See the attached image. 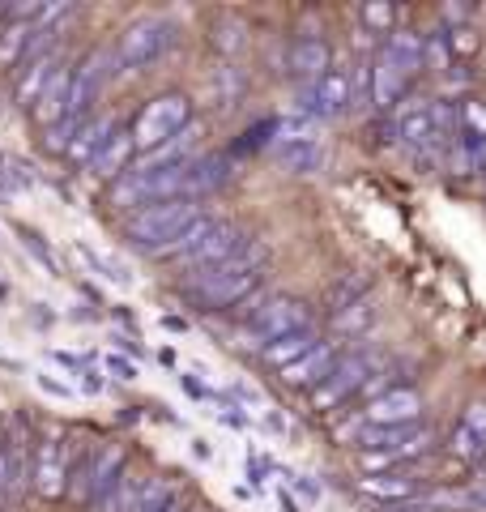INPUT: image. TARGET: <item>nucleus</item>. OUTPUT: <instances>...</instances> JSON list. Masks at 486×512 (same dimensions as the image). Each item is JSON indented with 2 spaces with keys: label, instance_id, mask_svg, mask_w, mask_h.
<instances>
[{
  "label": "nucleus",
  "instance_id": "nucleus-4",
  "mask_svg": "<svg viewBox=\"0 0 486 512\" xmlns=\"http://www.w3.org/2000/svg\"><path fill=\"white\" fill-rule=\"evenodd\" d=\"M201 218V201H184V197H175V201H150V205H141V210H133V218H128V244H133L137 252L145 256H154L158 248H167L175 235H180L188 222H197Z\"/></svg>",
  "mask_w": 486,
  "mask_h": 512
},
{
  "label": "nucleus",
  "instance_id": "nucleus-32",
  "mask_svg": "<svg viewBox=\"0 0 486 512\" xmlns=\"http://www.w3.org/2000/svg\"><path fill=\"white\" fill-rule=\"evenodd\" d=\"M444 47H448V60H474L482 39H478L474 26H452L448 35H444Z\"/></svg>",
  "mask_w": 486,
  "mask_h": 512
},
{
  "label": "nucleus",
  "instance_id": "nucleus-16",
  "mask_svg": "<svg viewBox=\"0 0 486 512\" xmlns=\"http://www.w3.org/2000/svg\"><path fill=\"white\" fill-rule=\"evenodd\" d=\"M69 82H73V64H56V73L47 77V86L39 90L35 107H30L35 124L52 128V124H60L64 116H69Z\"/></svg>",
  "mask_w": 486,
  "mask_h": 512
},
{
  "label": "nucleus",
  "instance_id": "nucleus-23",
  "mask_svg": "<svg viewBox=\"0 0 486 512\" xmlns=\"http://www.w3.org/2000/svg\"><path fill=\"white\" fill-rule=\"evenodd\" d=\"M359 487L371 495V500H388V504H405V500H414L418 491H423V483L410 474H376V478H359Z\"/></svg>",
  "mask_w": 486,
  "mask_h": 512
},
{
  "label": "nucleus",
  "instance_id": "nucleus-8",
  "mask_svg": "<svg viewBox=\"0 0 486 512\" xmlns=\"http://www.w3.org/2000/svg\"><path fill=\"white\" fill-rule=\"evenodd\" d=\"M69 457L73 444L60 436V431H47L35 444V457H30V487H35L39 500H64V487H69Z\"/></svg>",
  "mask_w": 486,
  "mask_h": 512
},
{
  "label": "nucleus",
  "instance_id": "nucleus-9",
  "mask_svg": "<svg viewBox=\"0 0 486 512\" xmlns=\"http://www.w3.org/2000/svg\"><path fill=\"white\" fill-rule=\"evenodd\" d=\"M116 77V69H111V47H94V52H86V60L73 69V82H69V116L64 120H86L90 107L99 103V94L107 90V82Z\"/></svg>",
  "mask_w": 486,
  "mask_h": 512
},
{
  "label": "nucleus",
  "instance_id": "nucleus-15",
  "mask_svg": "<svg viewBox=\"0 0 486 512\" xmlns=\"http://www.w3.org/2000/svg\"><path fill=\"white\" fill-rule=\"evenodd\" d=\"M226 180H231V158L226 154H197L192 163H184L180 197L184 201H201V197H209V192L226 188Z\"/></svg>",
  "mask_w": 486,
  "mask_h": 512
},
{
  "label": "nucleus",
  "instance_id": "nucleus-11",
  "mask_svg": "<svg viewBox=\"0 0 486 512\" xmlns=\"http://www.w3.org/2000/svg\"><path fill=\"white\" fill-rule=\"evenodd\" d=\"M243 239H248V235H243V231L235 227V222H222V218H214V227H209V231H205V235H201V239H197V244H192L188 252L175 256V265L188 269V278H192V274H205V269L222 265L226 256H235Z\"/></svg>",
  "mask_w": 486,
  "mask_h": 512
},
{
  "label": "nucleus",
  "instance_id": "nucleus-7",
  "mask_svg": "<svg viewBox=\"0 0 486 512\" xmlns=\"http://www.w3.org/2000/svg\"><path fill=\"white\" fill-rule=\"evenodd\" d=\"M371 372H376V355H371V350H346V355L333 363V372L312 389V406L316 410L346 406L350 397H359V389L367 384Z\"/></svg>",
  "mask_w": 486,
  "mask_h": 512
},
{
  "label": "nucleus",
  "instance_id": "nucleus-17",
  "mask_svg": "<svg viewBox=\"0 0 486 512\" xmlns=\"http://www.w3.org/2000/svg\"><path fill=\"white\" fill-rule=\"evenodd\" d=\"M111 133H116V120H111V116H86V120L77 124L69 150H64V163H69V167H90L94 154L107 146Z\"/></svg>",
  "mask_w": 486,
  "mask_h": 512
},
{
  "label": "nucleus",
  "instance_id": "nucleus-6",
  "mask_svg": "<svg viewBox=\"0 0 486 512\" xmlns=\"http://www.w3.org/2000/svg\"><path fill=\"white\" fill-rule=\"evenodd\" d=\"M243 316H248V329L261 342L286 338V333H299V329H316V312L295 295H269L261 303L248 299L243 303Z\"/></svg>",
  "mask_w": 486,
  "mask_h": 512
},
{
  "label": "nucleus",
  "instance_id": "nucleus-14",
  "mask_svg": "<svg viewBox=\"0 0 486 512\" xmlns=\"http://www.w3.org/2000/svg\"><path fill=\"white\" fill-rule=\"evenodd\" d=\"M350 103H354L350 99V69H329L316 86L303 90V111L307 116H320V120L342 116Z\"/></svg>",
  "mask_w": 486,
  "mask_h": 512
},
{
  "label": "nucleus",
  "instance_id": "nucleus-29",
  "mask_svg": "<svg viewBox=\"0 0 486 512\" xmlns=\"http://www.w3.org/2000/svg\"><path fill=\"white\" fill-rule=\"evenodd\" d=\"M273 158H278V163H282L286 171L307 175V171H320V167H324V146L312 137V141H295V146L273 150Z\"/></svg>",
  "mask_w": 486,
  "mask_h": 512
},
{
  "label": "nucleus",
  "instance_id": "nucleus-33",
  "mask_svg": "<svg viewBox=\"0 0 486 512\" xmlns=\"http://www.w3.org/2000/svg\"><path fill=\"white\" fill-rule=\"evenodd\" d=\"M359 22H363V35H367V30H371V35H393L397 9L393 5H380V0H371V5L359 9Z\"/></svg>",
  "mask_w": 486,
  "mask_h": 512
},
{
  "label": "nucleus",
  "instance_id": "nucleus-28",
  "mask_svg": "<svg viewBox=\"0 0 486 512\" xmlns=\"http://www.w3.org/2000/svg\"><path fill=\"white\" fill-rule=\"evenodd\" d=\"M171 500H180V487H175V478L150 474V478H141V487H137V508H133V512H162Z\"/></svg>",
  "mask_w": 486,
  "mask_h": 512
},
{
  "label": "nucleus",
  "instance_id": "nucleus-20",
  "mask_svg": "<svg viewBox=\"0 0 486 512\" xmlns=\"http://www.w3.org/2000/svg\"><path fill=\"white\" fill-rule=\"evenodd\" d=\"M133 133H128V128H116V133L107 137V146L94 154V163H90V175L94 180H107V184H116L120 175L133 167Z\"/></svg>",
  "mask_w": 486,
  "mask_h": 512
},
{
  "label": "nucleus",
  "instance_id": "nucleus-12",
  "mask_svg": "<svg viewBox=\"0 0 486 512\" xmlns=\"http://www.w3.org/2000/svg\"><path fill=\"white\" fill-rule=\"evenodd\" d=\"M201 124L192 120L188 128H180L175 137H167L162 146H154V150H145V154H137L133 158V175H158V171H171V167H184V163H192L197 158V150H201Z\"/></svg>",
  "mask_w": 486,
  "mask_h": 512
},
{
  "label": "nucleus",
  "instance_id": "nucleus-1",
  "mask_svg": "<svg viewBox=\"0 0 486 512\" xmlns=\"http://www.w3.org/2000/svg\"><path fill=\"white\" fill-rule=\"evenodd\" d=\"M265 265H269V244L265 239H243L239 252L226 256L222 265L205 269V274H192L180 286V295L188 303H197V308H205V312L243 308V303L256 299V291H261Z\"/></svg>",
  "mask_w": 486,
  "mask_h": 512
},
{
  "label": "nucleus",
  "instance_id": "nucleus-22",
  "mask_svg": "<svg viewBox=\"0 0 486 512\" xmlns=\"http://www.w3.org/2000/svg\"><path fill=\"white\" fill-rule=\"evenodd\" d=\"M320 342V333L316 329H299V333H286V338H273V342H265V350H261V359L269 363V367H290V363H299L307 350H312Z\"/></svg>",
  "mask_w": 486,
  "mask_h": 512
},
{
  "label": "nucleus",
  "instance_id": "nucleus-34",
  "mask_svg": "<svg viewBox=\"0 0 486 512\" xmlns=\"http://www.w3.org/2000/svg\"><path fill=\"white\" fill-rule=\"evenodd\" d=\"M461 427L474 431L478 440H486V402H469L465 414H461Z\"/></svg>",
  "mask_w": 486,
  "mask_h": 512
},
{
  "label": "nucleus",
  "instance_id": "nucleus-38",
  "mask_svg": "<svg viewBox=\"0 0 486 512\" xmlns=\"http://www.w3.org/2000/svg\"><path fill=\"white\" fill-rule=\"evenodd\" d=\"M184 508H188V500H184V495H180V500H171V504H167V508H162V512H184Z\"/></svg>",
  "mask_w": 486,
  "mask_h": 512
},
{
  "label": "nucleus",
  "instance_id": "nucleus-39",
  "mask_svg": "<svg viewBox=\"0 0 486 512\" xmlns=\"http://www.w3.org/2000/svg\"><path fill=\"white\" fill-rule=\"evenodd\" d=\"M184 512H209V508H201V504H188V508H184Z\"/></svg>",
  "mask_w": 486,
  "mask_h": 512
},
{
  "label": "nucleus",
  "instance_id": "nucleus-13",
  "mask_svg": "<svg viewBox=\"0 0 486 512\" xmlns=\"http://www.w3.org/2000/svg\"><path fill=\"white\" fill-rule=\"evenodd\" d=\"M342 355H346L342 338H320L299 363L282 367V384H286V389H316V384L333 372V363L342 359Z\"/></svg>",
  "mask_w": 486,
  "mask_h": 512
},
{
  "label": "nucleus",
  "instance_id": "nucleus-5",
  "mask_svg": "<svg viewBox=\"0 0 486 512\" xmlns=\"http://www.w3.org/2000/svg\"><path fill=\"white\" fill-rule=\"evenodd\" d=\"M188 124H192V99L180 90H167V94H154V99L137 111L133 124H128V133H133L137 154H145V150L162 146V141L175 137Z\"/></svg>",
  "mask_w": 486,
  "mask_h": 512
},
{
  "label": "nucleus",
  "instance_id": "nucleus-10",
  "mask_svg": "<svg viewBox=\"0 0 486 512\" xmlns=\"http://www.w3.org/2000/svg\"><path fill=\"white\" fill-rule=\"evenodd\" d=\"M414 423H423V393L414 384H397V389L371 397L354 427H414Z\"/></svg>",
  "mask_w": 486,
  "mask_h": 512
},
{
  "label": "nucleus",
  "instance_id": "nucleus-31",
  "mask_svg": "<svg viewBox=\"0 0 486 512\" xmlns=\"http://www.w3.org/2000/svg\"><path fill=\"white\" fill-rule=\"evenodd\" d=\"M448 453L465 461V466H486V440H478L474 431H465L461 423L452 427V436H448Z\"/></svg>",
  "mask_w": 486,
  "mask_h": 512
},
{
  "label": "nucleus",
  "instance_id": "nucleus-2",
  "mask_svg": "<svg viewBox=\"0 0 486 512\" xmlns=\"http://www.w3.org/2000/svg\"><path fill=\"white\" fill-rule=\"evenodd\" d=\"M427 69V39L418 35V30H393L384 43H380V52L376 60H371V103L376 107H393L401 103V94L410 90V82L418 73Z\"/></svg>",
  "mask_w": 486,
  "mask_h": 512
},
{
  "label": "nucleus",
  "instance_id": "nucleus-21",
  "mask_svg": "<svg viewBox=\"0 0 486 512\" xmlns=\"http://www.w3.org/2000/svg\"><path fill=\"white\" fill-rule=\"evenodd\" d=\"M56 64H60V56H56V52H47V56H35V60H26V64H22L18 82H13V99H18V103H22L26 111L35 107L39 90L47 86V77L56 73Z\"/></svg>",
  "mask_w": 486,
  "mask_h": 512
},
{
  "label": "nucleus",
  "instance_id": "nucleus-3",
  "mask_svg": "<svg viewBox=\"0 0 486 512\" xmlns=\"http://www.w3.org/2000/svg\"><path fill=\"white\" fill-rule=\"evenodd\" d=\"M175 39H180V30H175L171 18H158V13L133 18L116 35V43H111V69H116V77L137 73L145 64H154L158 56H167Z\"/></svg>",
  "mask_w": 486,
  "mask_h": 512
},
{
  "label": "nucleus",
  "instance_id": "nucleus-37",
  "mask_svg": "<svg viewBox=\"0 0 486 512\" xmlns=\"http://www.w3.org/2000/svg\"><path fill=\"white\" fill-rule=\"evenodd\" d=\"M39 384H43L47 393H56V397H73L69 384H60V380H52V376H39Z\"/></svg>",
  "mask_w": 486,
  "mask_h": 512
},
{
  "label": "nucleus",
  "instance_id": "nucleus-18",
  "mask_svg": "<svg viewBox=\"0 0 486 512\" xmlns=\"http://www.w3.org/2000/svg\"><path fill=\"white\" fill-rule=\"evenodd\" d=\"M286 69L299 77L303 90H307V86H316L320 77L333 69L329 43H324V39H295V43H290V56H286Z\"/></svg>",
  "mask_w": 486,
  "mask_h": 512
},
{
  "label": "nucleus",
  "instance_id": "nucleus-36",
  "mask_svg": "<svg viewBox=\"0 0 486 512\" xmlns=\"http://www.w3.org/2000/svg\"><path fill=\"white\" fill-rule=\"evenodd\" d=\"M461 504H465V508H478V512H486V483H482V487H469V491H461Z\"/></svg>",
  "mask_w": 486,
  "mask_h": 512
},
{
  "label": "nucleus",
  "instance_id": "nucleus-24",
  "mask_svg": "<svg viewBox=\"0 0 486 512\" xmlns=\"http://www.w3.org/2000/svg\"><path fill=\"white\" fill-rule=\"evenodd\" d=\"M371 320H376V299L363 295V299H354L346 303L342 312H333V338H363V333L371 329Z\"/></svg>",
  "mask_w": 486,
  "mask_h": 512
},
{
  "label": "nucleus",
  "instance_id": "nucleus-27",
  "mask_svg": "<svg viewBox=\"0 0 486 512\" xmlns=\"http://www.w3.org/2000/svg\"><path fill=\"white\" fill-rule=\"evenodd\" d=\"M137 487H141V478L133 470H124L116 483L90 504V512H133L137 508Z\"/></svg>",
  "mask_w": 486,
  "mask_h": 512
},
{
  "label": "nucleus",
  "instance_id": "nucleus-19",
  "mask_svg": "<svg viewBox=\"0 0 486 512\" xmlns=\"http://www.w3.org/2000/svg\"><path fill=\"white\" fill-rule=\"evenodd\" d=\"M128 470V453H124V444L116 440H103V444H94V453H90V474H86V491H90V504L99 500V495L116 483V478Z\"/></svg>",
  "mask_w": 486,
  "mask_h": 512
},
{
  "label": "nucleus",
  "instance_id": "nucleus-26",
  "mask_svg": "<svg viewBox=\"0 0 486 512\" xmlns=\"http://www.w3.org/2000/svg\"><path fill=\"white\" fill-rule=\"evenodd\" d=\"M209 39H214V47L226 60H235L248 52V22H239L235 13H222V18H214V26H209Z\"/></svg>",
  "mask_w": 486,
  "mask_h": 512
},
{
  "label": "nucleus",
  "instance_id": "nucleus-30",
  "mask_svg": "<svg viewBox=\"0 0 486 512\" xmlns=\"http://www.w3.org/2000/svg\"><path fill=\"white\" fill-rule=\"evenodd\" d=\"M30 52V22H9L0 30V69H13L22 64Z\"/></svg>",
  "mask_w": 486,
  "mask_h": 512
},
{
  "label": "nucleus",
  "instance_id": "nucleus-35",
  "mask_svg": "<svg viewBox=\"0 0 486 512\" xmlns=\"http://www.w3.org/2000/svg\"><path fill=\"white\" fill-rule=\"evenodd\" d=\"M103 367H107V372L116 376V380H137V376H141L137 363H128L124 355H103Z\"/></svg>",
  "mask_w": 486,
  "mask_h": 512
},
{
  "label": "nucleus",
  "instance_id": "nucleus-25",
  "mask_svg": "<svg viewBox=\"0 0 486 512\" xmlns=\"http://www.w3.org/2000/svg\"><path fill=\"white\" fill-rule=\"evenodd\" d=\"M457 141L486 154V103L482 99H465L457 107Z\"/></svg>",
  "mask_w": 486,
  "mask_h": 512
}]
</instances>
